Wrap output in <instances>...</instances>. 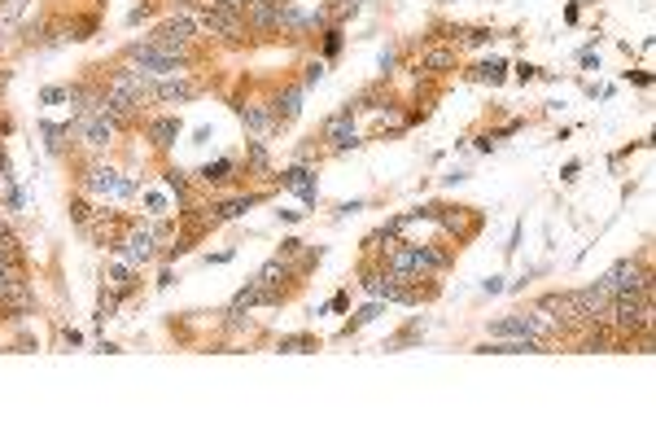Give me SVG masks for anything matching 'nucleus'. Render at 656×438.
Instances as JSON below:
<instances>
[{"mask_svg":"<svg viewBox=\"0 0 656 438\" xmlns=\"http://www.w3.org/2000/svg\"><path fill=\"white\" fill-rule=\"evenodd\" d=\"M429 223H438L447 241L468 246V241L486 228V211H477V207H442V202H433V219H429Z\"/></svg>","mask_w":656,"mask_h":438,"instance_id":"obj_1","label":"nucleus"},{"mask_svg":"<svg viewBox=\"0 0 656 438\" xmlns=\"http://www.w3.org/2000/svg\"><path fill=\"white\" fill-rule=\"evenodd\" d=\"M354 114H359V106L346 101V106L333 110V114L320 123V145H324V150H333V154H351V150L363 145L359 132H354Z\"/></svg>","mask_w":656,"mask_h":438,"instance_id":"obj_2","label":"nucleus"},{"mask_svg":"<svg viewBox=\"0 0 656 438\" xmlns=\"http://www.w3.org/2000/svg\"><path fill=\"white\" fill-rule=\"evenodd\" d=\"M600 285L604 289H652V268H648V255H626V259H617L604 276H600Z\"/></svg>","mask_w":656,"mask_h":438,"instance_id":"obj_3","label":"nucleus"},{"mask_svg":"<svg viewBox=\"0 0 656 438\" xmlns=\"http://www.w3.org/2000/svg\"><path fill=\"white\" fill-rule=\"evenodd\" d=\"M70 132L93 150V154H105L109 145H114V136H118V127L105 118V114H97V110H88V114H75L70 118Z\"/></svg>","mask_w":656,"mask_h":438,"instance_id":"obj_4","label":"nucleus"},{"mask_svg":"<svg viewBox=\"0 0 656 438\" xmlns=\"http://www.w3.org/2000/svg\"><path fill=\"white\" fill-rule=\"evenodd\" d=\"M202 93H206V84L202 79H189V70L150 84V101H158V106H184V101H198Z\"/></svg>","mask_w":656,"mask_h":438,"instance_id":"obj_5","label":"nucleus"},{"mask_svg":"<svg viewBox=\"0 0 656 438\" xmlns=\"http://www.w3.org/2000/svg\"><path fill=\"white\" fill-rule=\"evenodd\" d=\"M303 97H306V88L303 84H285L280 93H271L267 97V110H271V136H280L298 114H303Z\"/></svg>","mask_w":656,"mask_h":438,"instance_id":"obj_6","label":"nucleus"},{"mask_svg":"<svg viewBox=\"0 0 656 438\" xmlns=\"http://www.w3.org/2000/svg\"><path fill=\"white\" fill-rule=\"evenodd\" d=\"M123 259L132 264V268H145V264H153L162 250H158V232L153 228H141V223H132L127 232H123Z\"/></svg>","mask_w":656,"mask_h":438,"instance_id":"obj_7","label":"nucleus"},{"mask_svg":"<svg viewBox=\"0 0 656 438\" xmlns=\"http://www.w3.org/2000/svg\"><path fill=\"white\" fill-rule=\"evenodd\" d=\"M132 228V219H123V215H105V211H97L93 215V223L84 228L88 237H93V246H101V250H118L123 246V232Z\"/></svg>","mask_w":656,"mask_h":438,"instance_id":"obj_8","label":"nucleus"},{"mask_svg":"<svg viewBox=\"0 0 656 438\" xmlns=\"http://www.w3.org/2000/svg\"><path fill=\"white\" fill-rule=\"evenodd\" d=\"M198 27H202L206 36H219V40H241V31H246V18H237V13H223V9H215V4L206 0Z\"/></svg>","mask_w":656,"mask_h":438,"instance_id":"obj_9","label":"nucleus"},{"mask_svg":"<svg viewBox=\"0 0 656 438\" xmlns=\"http://www.w3.org/2000/svg\"><path fill=\"white\" fill-rule=\"evenodd\" d=\"M280 189H294L298 198H303L306 207H315L320 202V184H315V166H306V163H294V166H285L280 175H271Z\"/></svg>","mask_w":656,"mask_h":438,"instance_id":"obj_10","label":"nucleus"},{"mask_svg":"<svg viewBox=\"0 0 656 438\" xmlns=\"http://www.w3.org/2000/svg\"><path fill=\"white\" fill-rule=\"evenodd\" d=\"M451 70H459V49H455V45L429 40V45L420 49V75H451Z\"/></svg>","mask_w":656,"mask_h":438,"instance_id":"obj_11","label":"nucleus"},{"mask_svg":"<svg viewBox=\"0 0 656 438\" xmlns=\"http://www.w3.org/2000/svg\"><path fill=\"white\" fill-rule=\"evenodd\" d=\"M36 312V289L31 280H18L9 294H0V320H22Z\"/></svg>","mask_w":656,"mask_h":438,"instance_id":"obj_12","label":"nucleus"},{"mask_svg":"<svg viewBox=\"0 0 656 438\" xmlns=\"http://www.w3.org/2000/svg\"><path fill=\"white\" fill-rule=\"evenodd\" d=\"M180 132H184L180 114H158V118H145V136H150V145L158 150V154H166V150L180 141Z\"/></svg>","mask_w":656,"mask_h":438,"instance_id":"obj_13","label":"nucleus"},{"mask_svg":"<svg viewBox=\"0 0 656 438\" xmlns=\"http://www.w3.org/2000/svg\"><path fill=\"white\" fill-rule=\"evenodd\" d=\"M280 4H285V0H250V9H246V31H254V36H276Z\"/></svg>","mask_w":656,"mask_h":438,"instance_id":"obj_14","label":"nucleus"},{"mask_svg":"<svg viewBox=\"0 0 656 438\" xmlns=\"http://www.w3.org/2000/svg\"><path fill=\"white\" fill-rule=\"evenodd\" d=\"M79 189L88 193V198H109V193H118V171L114 166H101V163H93L84 175H79Z\"/></svg>","mask_w":656,"mask_h":438,"instance_id":"obj_15","label":"nucleus"},{"mask_svg":"<svg viewBox=\"0 0 656 438\" xmlns=\"http://www.w3.org/2000/svg\"><path fill=\"white\" fill-rule=\"evenodd\" d=\"M263 202V193H237V198H219V202H210L206 207V215L215 219V223H223V219H237L246 215L250 207H258Z\"/></svg>","mask_w":656,"mask_h":438,"instance_id":"obj_16","label":"nucleus"},{"mask_svg":"<svg viewBox=\"0 0 656 438\" xmlns=\"http://www.w3.org/2000/svg\"><path fill=\"white\" fill-rule=\"evenodd\" d=\"M237 114H241V123H246L250 136H263V141L271 136V110H267V101H241Z\"/></svg>","mask_w":656,"mask_h":438,"instance_id":"obj_17","label":"nucleus"},{"mask_svg":"<svg viewBox=\"0 0 656 438\" xmlns=\"http://www.w3.org/2000/svg\"><path fill=\"white\" fill-rule=\"evenodd\" d=\"M241 171H237V158L232 154H223V158H215V163H206L202 171H198V180L202 184H210V189H223V184H232Z\"/></svg>","mask_w":656,"mask_h":438,"instance_id":"obj_18","label":"nucleus"},{"mask_svg":"<svg viewBox=\"0 0 656 438\" xmlns=\"http://www.w3.org/2000/svg\"><path fill=\"white\" fill-rule=\"evenodd\" d=\"M105 285H109L118 298H132L141 280H136V268H132V264H105Z\"/></svg>","mask_w":656,"mask_h":438,"instance_id":"obj_19","label":"nucleus"},{"mask_svg":"<svg viewBox=\"0 0 656 438\" xmlns=\"http://www.w3.org/2000/svg\"><path fill=\"white\" fill-rule=\"evenodd\" d=\"M246 171H254L258 180H271L276 171H271V154H267V141L263 136H250L246 141Z\"/></svg>","mask_w":656,"mask_h":438,"instance_id":"obj_20","label":"nucleus"},{"mask_svg":"<svg viewBox=\"0 0 656 438\" xmlns=\"http://www.w3.org/2000/svg\"><path fill=\"white\" fill-rule=\"evenodd\" d=\"M66 31H70V45H84V40H93L101 31V13L97 9L93 13H70L66 18Z\"/></svg>","mask_w":656,"mask_h":438,"instance_id":"obj_21","label":"nucleus"},{"mask_svg":"<svg viewBox=\"0 0 656 438\" xmlns=\"http://www.w3.org/2000/svg\"><path fill=\"white\" fill-rule=\"evenodd\" d=\"M420 337H425V320H420V316H411V320H407V325L399 328L394 337H385V342H381V351H403V346H420Z\"/></svg>","mask_w":656,"mask_h":438,"instance_id":"obj_22","label":"nucleus"},{"mask_svg":"<svg viewBox=\"0 0 656 438\" xmlns=\"http://www.w3.org/2000/svg\"><path fill=\"white\" fill-rule=\"evenodd\" d=\"M162 184L180 198V207H193V180H189L184 166H166V171H162Z\"/></svg>","mask_w":656,"mask_h":438,"instance_id":"obj_23","label":"nucleus"},{"mask_svg":"<svg viewBox=\"0 0 656 438\" xmlns=\"http://www.w3.org/2000/svg\"><path fill=\"white\" fill-rule=\"evenodd\" d=\"M276 351H285V355H311V351H320V337L315 333H285L276 342Z\"/></svg>","mask_w":656,"mask_h":438,"instance_id":"obj_24","label":"nucleus"},{"mask_svg":"<svg viewBox=\"0 0 656 438\" xmlns=\"http://www.w3.org/2000/svg\"><path fill=\"white\" fill-rule=\"evenodd\" d=\"M40 132H45V150H49L53 158H61L66 154V136H70V123H40Z\"/></svg>","mask_w":656,"mask_h":438,"instance_id":"obj_25","label":"nucleus"},{"mask_svg":"<svg viewBox=\"0 0 656 438\" xmlns=\"http://www.w3.org/2000/svg\"><path fill=\"white\" fill-rule=\"evenodd\" d=\"M468 75H473V79H482V84H504V79H507V61H504V57H486V61H477Z\"/></svg>","mask_w":656,"mask_h":438,"instance_id":"obj_26","label":"nucleus"},{"mask_svg":"<svg viewBox=\"0 0 656 438\" xmlns=\"http://www.w3.org/2000/svg\"><path fill=\"white\" fill-rule=\"evenodd\" d=\"M381 307H385L381 298H372L368 307H359V312H354V320H346V325H342V337H351V333H359L363 325H372V320L381 316Z\"/></svg>","mask_w":656,"mask_h":438,"instance_id":"obj_27","label":"nucleus"},{"mask_svg":"<svg viewBox=\"0 0 656 438\" xmlns=\"http://www.w3.org/2000/svg\"><path fill=\"white\" fill-rule=\"evenodd\" d=\"M490 337H530V333H525V325H521V312L490 320Z\"/></svg>","mask_w":656,"mask_h":438,"instance_id":"obj_28","label":"nucleus"},{"mask_svg":"<svg viewBox=\"0 0 656 438\" xmlns=\"http://www.w3.org/2000/svg\"><path fill=\"white\" fill-rule=\"evenodd\" d=\"M118 303H123V298H118L109 285L97 289V325H105V320H114V316H118Z\"/></svg>","mask_w":656,"mask_h":438,"instance_id":"obj_29","label":"nucleus"},{"mask_svg":"<svg viewBox=\"0 0 656 438\" xmlns=\"http://www.w3.org/2000/svg\"><path fill=\"white\" fill-rule=\"evenodd\" d=\"M320 31H324V61H333V57L342 53V45H346V27L328 22V27H320Z\"/></svg>","mask_w":656,"mask_h":438,"instance_id":"obj_30","label":"nucleus"},{"mask_svg":"<svg viewBox=\"0 0 656 438\" xmlns=\"http://www.w3.org/2000/svg\"><path fill=\"white\" fill-rule=\"evenodd\" d=\"M93 215H97V211H93L88 193H75V198H70V219H75L79 228H88V223H93Z\"/></svg>","mask_w":656,"mask_h":438,"instance_id":"obj_31","label":"nucleus"},{"mask_svg":"<svg viewBox=\"0 0 656 438\" xmlns=\"http://www.w3.org/2000/svg\"><path fill=\"white\" fill-rule=\"evenodd\" d=\"M294 158H298V163H320V158H324V145H320V136H311V141H303V145H298V150H294Z\"/></svg>","mask_w":656,"mask_h":438,"instance_id":"obj_32","label":"nucleus"},{"mask_svg":"<svg viewBox=\"0 0 656 438\" xmlns=\"http://www.w3.org/2000/svg\"><path fill=\"white\" fill-rule=\"evenodd\" d=\"M394 70H399V49H394V45H385L381 57H377V75H381V79H390Z\"/></svg>","mask_w":656,"mask_h":438,"instance_id":"obj_33","label":"nucleus"},{"mask_svg":"<svg viewBox=\"0 0 656 438\" xmlns=\"http://www.w3.org/2000/svg\"><path fill=\"white\" fill-rule=\"evenodd\" d=\"M324 70H328V61H324V57L306 61V66H303V88H315V84L324 79Z\"/></svg>","mask_w":656,"mask_h":438,"instance_id":"obj_34","label":"nucleus"},{"mask_svg":"<svg viewBox=\"0 0 656 438\" xmlns=\"http://www.w3.org/2000/svg\"><path fill=\"white\" fill-rule=\"evenodd\" d=\"M27 13V0H0V22L9 27V22H18Z\"/></svg>","mask_w":656,"mask_h":438,"instance_id":"obj_35","label":"nucleus"},{"mask_svg":"<svg viewBox=\"0 0 656 438\" xmlns=\"http://www.w3.org/2000/svg\"><path fill=\"white\" fill-rule=\"evenodd\" d=\"M303 246H306V241H298V237H285V241H280V250H276V259H285V264H294V259L303 255Z\"/></svg>","mask_w":656,"mask_h":438,"instance_id":"obj_36","label":"nucleus"},{"mask_svg":"<svg viewBox=\"0 0 656 438\" xmlns=\"http://www.w3.org/2000/svg\"><path fill=\"white\" fill-rule=\"evenodd\" d=\"M210 4L223 13H237V18H246V9H250V0H210Z\"/></svg>","mask_w":656,"mask_h":438,"instance_id":"obj_37","label":"nucleus"},{"mask_svg":"<svg viewBox=\"0 0 656 438\" xmlns=\"http://www.w3.org/2000/svg\"><path fill=\"white\" fill-rule=\"evenodd\" d=\"M539 75H543V66H530V61H516V79H521V84H534Z\"/></svg>","mask_w":656,"mask_h":438,"instance_id":"obj_38","label":"nucleus"},{"mask_svg":"<svg viewBox=\"0 0 656 438\" xmlns=\"http://www.w3.org/2000/svg\"><path fill=\"white\" fill-rule=\"evenodd\" d=\"M626 79L639 84V88H652V70H626Z\"/></svg>","mask_w":656,"mask_h":438,"instance_id":"obj_39","label":"nucleus"},{"mask_svg":"<svg viewBox=\"0 0 656 438\" xmlns=\"http://www.w3.org/2000/svg\"><path fill=\"white\" fill-rule=\"evenodd\" d=\"M346 307H351V294L342 289V294H333V298H328V307H324V312H346Z\"/></svg>","mask_w":656,"mask_h":438,"instance_id":"obj_40","label":"nucleus"},{"mask_svg":"<svg viewBox=\"0 0 656 438\" xmlns=\"http://www.w3.org/2000/svg\"><path fill=\"white\" fill-rule=\"evenodd\" d=\"M507 285H504V276H486L482 280V294H504Z\"/></svg>","mask_w":656,"mask_h":438,"instance_id":"obj_41","label":"nucleus"},{"mask_svg":"<svg viewBox=\"0 0 656 438\" xmlns=\"http://www.w3.org/2000/svg\"><path fill=\"white\" fill-rule=\"evenodd\" d=\"M40 101H45V106H57V101H66V88H45V93H40Z\"/></svg>","mask_w":656,"mask_h":438,"instance_id":"obj_42","label":"nucleus"},{"mask_svg":"<svg viewBox=\"0 0 656 438\" xmlns=\"http://www.w3.org/2000/svg\"><path fill=\"white\" fill-rule=\"evenodd\" d=\"M578 18H582V4H578V0H569V4H564V22H569V27H578Z\"/></svg>","mask_w":656,"mask_h":438,"instance_id":"obj_43","label":"nucleus"},{"mask_svg":"<svg viewBox=\"0 0 656 438\" xmlns=\"http://www.w3.org/2000/svg\"><path fill=\"white\" fill-rule=\"evenodd\" d=\"M153 13V4H136V9H132V13H127V22H132V27H136V22H145V18H150Z\"/></svg>","mask_w":656,"mask_h":438,"instance_id":"obj_44","label":"nucleus"},{"mask_svg":"<svg viewBox=\"0 0 656 438\" xmlns=\"http://www.w3.org/2000/svg\"><path fill=\"white\" fill-rule=\"evenodd\" d=\"M516 246H521V223H512V237H507V246H504V255H507V259L516 255Z\"/></svg>","mask_w":656,"mask_h":438,"instance_id":"obj_45","label":"nucleus"},{"mask_svg":"<svg viewBox=\"0 0 656 438\" xmlns=\"http://www.w3.org/2000/svg\"><path fill=\"white\" fill-rule=\"evenodd\" d=\"M61 342H66V346H79L84 333H79V328H61Z\"/></svg>","mask_w":656,"mask_h":438,"instance_id":"obj_46","label":"nucleus"},{"mask_svg":"<svg viewBox=\"0 0 656 438\" xmlns=\"http://www.w3.org/2000/svg\"><path fill=\"white\" fill-rule=\"evenodd\" d=\"M578 171H582V163L573 158V163H564V171H560V180H578Z\"/></svg>","mask_w":656,"mask_h":438,"instance_id":"obj_47","label":"nucleus"},{"mask_svg":"<svg viewBox=\"0 0 656 438\" xmlns=\"http://www.w3.org/2000/svg\"><path fill=\"white\" fill-rule=\"evenodd\" d=\"M0 171H13V166H9V150H4V141H0Z\"/></svg>","mask_w":656,"mask_h":438,"instance_id":"obj_48","label":"nucleus"}]
</instances>
